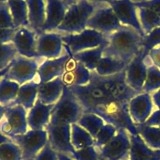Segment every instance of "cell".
Returning a JSON list of instances; mask_svg holds the SVG:
<instances>
[{
    "label": "cell",
    "instance_id": "7a4b0ae2",
    "mask_svg": "<svg viewBox=\"0 0 160 160\" xmlns=\"http://www.w3.org/2000/svg\"><path fill=\"white\" fill-rule=\"evenodd\" d=\"M103 56L123 61L128 65L142 48L143 36L131 27L122 26L109 34Z\"/></svg>",
    "mask_w": 160,
    "mask_h": 160
},
{
    "label": "cell",
    "instance_id": "d6a6232c",
    "mask_svg": "<svg viewBox=\"0 0 160 160\" xmlns=\"http://www.w3.org/2000/svg\"><path fill=\"white\" fill-rule=\"evenodd\" d=\"M81 128L85 129L95 138L102 128L106 124L102 118L94 113H84L78 122Z\"/></svg>",
    "mask_w": 160,
    "mask_h": 160
},
{
    "label": "cell",
    "instance_id": "30bf717a",
    "mask_svg": "<svg viewBox=\"0 0 160 160\" xmlns=\"http://www.w3.org/2000/svg\"><path fill=\"white\" fill-rule=\"evenodd\" d=\"M130 133L121 128L117 130L112 140L98 152L101 157L108 160H130Z\"/></svg>",
    "mask_w": 160,
    "mask_h": 160
},
{
    "label": "cell",
    "instance_id": "8992f818",
    "mask_svg": "<svg viewBox=\"0 0 160 160\" xmlns=\"http://www.w3.org/2000/svg\"><path fill=\"white\" fill-rule=\"evenodd\" d=\"M122 26L112 7L109 4H100L88 21L87 28L109 36Z\"/></svg>",
    "mask_w": 160,
    "mask_h": 160
},
{
    "label": "cell",
    "instance_id": "5bb4252c",
    "mask_svg": "<svg viewBox=\"0 0 160 160\" xmlns=\"http://www.w3.org/2000/svg\"><path fill=\"white\" fill-rule=\"evenodd\" d=\"M108 4L112 7L120 23L123 26L131 27L142 36H145L138 17V8L131 0H113Z\"/></svg>",
    "mask_w": 160,
    "mask_h": 160
},
{
    "label": "cell",
    "instance_id": "44dd1931",
    "mask_svg": "<svg viewBox=\"0 0 160 160\" xmlns=\"http://www.w3.org/2000/svg\"><path fill=\"white\" fill-rule=\"evenodd\" d=\"M54 105L43 104L37 99L34 106L28 112V128L35 131L45 130L50 123L51 112Z\"/></svg>",
    "mask_w": 160,
    "mask_h": 160
},
{
    "label": "cell",
    "instance_id": "d590c367",
    "mask_svg": "<svg viewBox=\"0 0 160 160\" xmlns=\"http://www.w3.org/2000/svg\"><path fill=\"white\" fill-rule=\"evenodd\" d=\"M0 160H23L21 149L12 142L1 144Z\"/></svg>",
    "mask_w": 160,
    "mask_h": 160
},
{
    "label": "cell",
    "instance_id": "277c9868",
    "mask_svg": "<svg viewBox=\"0 0 160 160\" xmlns=\"http://www.w3.org/2000/svg\"><path fill=\"white\" fill-rule=\"evenodd\" d=\"M98 6L88 0H80L70 6L56 31L65 34L81 33L87 28L88 21Z\"/></svg>",
    "mask_w": 160,
    "mask_h": 160
},
{
    "label": "cell",
    "instance_id": "d6986e66",
    "mask_svg": "<svg viewBox=\"0 0 160 160\" xmlns=\"http://www.w3.org/2000/svg\"><path fill=\"white\" fill-rule=\"evenodd\" d=\"M67 9L68 6L62 0H46V18L41 33L56 31L63 20Z\"/></svg>",
    "mask_w": 160,
    "mask_h": 160
},
{
    "label": "cell",
    "instance_id": "f6af8a7d",
    "mask_svg": "<svg viewBox=\"0 0 160 160\" xmlns=\"http://www.w3.org/2000/svg\"><path fill=\"white\" fill-rule=\"evenodd\" d=\"M148 57L152 63L156 67L160 69V46L153 48L148 53Z\"/></svg>",
    "mask_w": 160,
    "mask_h": 160
},
{
    "label": "cell",
    "instance_id": "836d02e7",
    "mask_svg": "<svg viewBox=\"0 0 160 160\" xmlns=\"http://www.w3.org/2000/svg\"><path fill=\"white\" fill-rule=\"evenodd\" d=\"M160 89V69L153 64L148 66L142 92L152 93Z\"/></svg>",
    "mask_w": 160,
    "mask_h": 160
},
{
    "label": "cell",
    "instance_id": "cb8c5ba5",
    "mask_svg": "<svg viewBox=\"0 0 160 160\" xmlns=\"http://www.w3.org/2000/svg\"><path fill=\"white\" fill-rule=\"evenodd\" d=\"M39 85L40 83L35 81H31L23 85H20L16 99L6 107L21 106L27 111H29L34 106L38 99Z\"/></svg>",
    "mask_w": 160,
    "mask_h": 160
},
{
    "label": "cell",
    "instance_id": "2e32d148",
    "mask_svg": "<svg viewBox=\"0 0 160 160\" xmlns=\"http://www.w3.org/2000/svg\"><path fill=\"white\" fill-rule=\"evenodd\" d=\"M70 57L71 53L67 50V52L62 54L60 57L56 59H45L39 65L38 70V82L42 84L62 77L65 73L67 62Z\"/></svg>",
    "mask_w": 160,
    "mask_h": 160
},
{
    "label": "cell",
    "instance_id": "816d5d0a",
    "mask_svg": "<svg viewBox=\"0 0 160 160\" xmlns=\"http://www.w3.org/2000/svg\"><path fill=\"white\" fill-rule=\"evenodd\" d=\"M10 65H11V63L9 64V65L8 66V67H6V68L3 69L2 70H0V79H1V78H2V77H4L5 75L6 74V73H7V72L9 71V67H10Z\"/></svg>",
    "mask_w": 160,
    "mask_h": 160
},
{
    "label": "cell",
    "instance_id": "c3c4849f",
    "mask_svg": "<svg viewBox=\"0 0 160 160\" xmlns=\"http://www.w3.org/2000/svg\"><path fill=\"white\" fill-rule=\"evenodd\" d=\"M88 1L91 2L92 3H95V4L100 5V4H108L109 2H110L111 1H113V0H88Z\"/></svg>",
    "mask_w": 160,
    "mask_h": 160
},
{
    "label": "cell",
    "instance_id": "6da1fadb",
    "mask_svg": "<svg viewBox=\"0 0 160 160\" xmlns=\"http://www.w3.org/2000/svg\"><path fill=\"white\" fill-rule=\"evenodd\" d=\"M68 88L81 103L84 113H94L117 129L124 128L130 134H138L128 106H121L112 101L107 94L91 83Z\"/></svg>",
    "mask_w": 160,
    "mask_h": 160
},
{
    "label": "cell",
    "instance_id": "7dc6e473",
    "mask_svg": "<svg viewBox=\"0 0 160 160\" xmlns=\"http://www.w3.org/2000/svg\"><path fill=\"white\" fill-rule=\"evenodd\" d=\"M12 142V140L10 139V138H9L8 136L5 135L3 134L2 133L0 132V145L3 143H7V142Z\"/></svg>",
    "mask_w": 160,
    "mask_h": 160
},
{
    "label": "cell",
    "instance_id": "ac0fdd59",
    "mask_svg": "<svg viewBox=\"0 0 160 160\" xmlns=\"http://www.w3.org/2000/svg\"><path fill=\"white\" fill-rule=\"evenodd\" d=\"M91 71L81 62H78L71 54V57L67 63L66 70L62 80L67 87L86 85L89 83Z\"/></svg>",
    "mask_w": 160,
    "mask_h": 160
},
{
    "label": "cell",
    "instance_id": "603a6c76",
    "mask_svg": "<svg viewBox=\"0 0 160 160\" xmlns=\"http://www.w3.org/2000/svg\"><path fill=\"white\" fill-rule=\"evenodd\" d=\"M130 160H160V149L150 148L139 134H130Z\"/></svg>",
    "mask_w": 160,
    "mask_h": 160
},
{
    "label": "cell",
    "instance_id": "ab89813d",
    "mask_svg": "<svg viewBox=\"0 0 160 160\" xmlns=\"http://www.w3.org/2000/svg\"><path fill=\"white\" fill-rule=\"evenodd\" d=\"M69 156L73 160H98L101 157L99 152L94 146L75 150L74 152Z\"/></svg>",
    "mask_w": 160,
    "mask_h": 160
},
{
    "label": "cell",
    "instance_id": "ee69618b",
    "mask_svg": "<svg viewBox=\"0 0 160 160\" xmlns=\"http://www.w3.org/2000/svg\"><path fill=\"white\" fill-rule=\"evenodd\" d=\"M145 124L148 126H153V127H159L160 128V109L154 111L149 118L146 120Z\"/></svg>",
    "mask_w": 160,
    "mask_h": 160
},
{
    "label": "cell",
    "instance_id": "9a60e30c",
    "mask_svg": "<svg viewBox=\"0 0 160 160\" xmlns=\"http://www.w3.org/2000/svg\"><path fill=\"white\" fill-rule=\"evenodd\" d=\"M37 37L35 31L29 28H20L16 30L11 42L17 54L29 59H38Z\"/></svg>",
    "mask_w": 160,
    "mask_h": 160
},
{
    "label": "cell",
    "instance_id": "f5cc1de1",
    "mask_svg": "<svg viewBox=\"0 0 160 160\" xmlns=\"http://www.w3.org/2000/svg\"><path fill=\"white\" fill-rule=\"evenodd\" d=\"M62 2H63L64 3H65L66 5H67V6H71V5H73V4H74V3H76V2H78V1H80V0H62Z\"/></svg>",
    "mask_w": 160,
    "mask_h": 160
},
{
    "label": "cell",
    "instance_id": "b9f144b4",
    "mask_svg": "<svg viewBox=\"0 0 160 160\" xmlns=\"http://www.w3.org/2000/svg\"><path fill=\"white\" fill-rule=\"evenodd\" d=\"M136 7H144L156 12L160 17V0H145V1L134 2Z\"/></svg>",
    "mask_w": 160,
    "mask_h": 160
},
{
    "label": "cell",
    "instance_id": "11a10c76",
    "mask_svg": "<svg viewBox=\"0 0 160 160\" xmlns=\"http://www.w3.org/2000/svg\"><path fill=\"white\" fill-rule=\"evenodd\" d=\"M98 160H108V159H105V158H103V157H100V159H98Z\"/></svg>",
    "mask_w": 160,
    "mask_h": 160
},
{
    "label": "cell",
    "instance_id": "4316f807",
    "mask_svg": "<svg viewBox=\"0 0 160 160\" xmlns=\"http://www.w3.org/2000/svg\"><path fill=\"white\" fill-rule=\"evenodd\" d=\"M105 47L106 46H101L92 49L84 50L72 56L74 59L81 62L90 71H95L100 59L102 58Z\"/></svg>",
    "mask_w": 160,
    "mask_h": 160
},
{
    "label": "cell",
    "instance_id": "52a82bcc",
    "mask_svg": "<svg viewBox=\"0 0 160 160\" xmlns=\"http://www.w3.org/2000/svg\"><path fill=\"white\" fill-rule=\"evenodd\" d=\"M10 139L21 149L23 160L34 159L48 142L46 130L30 129L25 134L12 136Z\"/></svg>",
    "mask_w": 160,
    "mask_h": 160
},
{
    "label": "cell",
    "instance_id": "7402d4cb",
    "mask_svg": "<svg viewBox=\"0 0 160 160\" xmlns=\"http://www.w3.org/2000/svg\"><path fill=\"white\" fill-rule=\"evenodd\" d=\"M65 84L62 77L40 84L38 92V100L45 105H54L60 98Z\"/></svg>",
    "mask_w": 160,
    "mask_h": 160
},
{
    "label": "cell",
    "instance_id": "3957f363",
    "mask_svg": "<svg viewBox=\"0 0 160 160\" xmlns=\"http://www.w3.org/2000/svg\"><path fill=\"white\" fill-rule=\"evenodd\" d=\"M84 112L73 92L65 86L60 98L54 105L51 112L50 124L66 125L77 123Z\"/></svg>",
    "mask_w": 160,
    "mask_h": 160
},
{
    "label": "cell",
    "instance_id": "ffe728a7",
    "mask_svg": "<svg viewBox=\"0 0 160 160\" xmlns=\"http://www.w3.org/2000/svg\"><path fill=\"white\" fill-rule=\"evenodd\" d=\"M138 94L127 83L124 70L117 73V78L109 92V96L112 101L121 106H128L130 101Z\"/></svg>",
    "mask_w": 160,
    "mask_h": 160
},
{
    "label": "cell",
    "instance_id": "5b68a950",
    "mask_svg": "<svg viewBox=\"0 0 160 160\" xmlns=\"http://www.w3.org/2000/svg\"><path fill=\"white\" fill-rule=\"evenodd\" d=\"M64 46L72 55L84 50L106 46L108 37L95 30L86 28L78 34H62Z\"/></svg>",
    "mask_w": 160,
    "mask_h": 160
},
{
    "label": "cell",
    "instance_id": "83f0119b",
    "mask_svg": "<svg viewBox=\"0 0 160 160\" xmlns=\"http://www.w3.org/2000/svg\"><path fill=\"white\" fill-rule=\"evenodd\" d=\"M127 64L110 56H103L95 71L101 76H111L124 71Z\"/></svg>",
    "mask_w": 160,
    "mask_h": 160
},
{
    "label": "cell",
    "instance_id": "8d00e7d4",
    "mask_svg": "<svg viewBox=\"0 0 160 160\" xmlns=\"http://www.w3.org/2000/svg\"><path fill=\"white\" fill-rule=\"evenodd\" d=\"M17 55L12 42L0 44V70L6 68Z\"/></svg>",
    "mask_w": 160,
    "mask_h": 160
},
{
    "label": "cell",
    "instance_id": "681fc988",
    "mask_svg": "<svg viewBox=\"0 0 160 160\" xmlns=\"http://www.w3.org/2000/svg\"><path fill=\"white\" fill-rule=\"evenodd\" d=\"M58 155V160H73L70 156H67L66 154H62V153H57Z\"/></svg>",
    "mask_w": 160,
    "mask_h": 160
},
{
    "label": "cell",
    "instance_id": "60d3db41",
    "mask_svg": "<svg viewBox=\"0 0 160 160\" xmlns=\"http://www.w3.org/2000/svg\"><path fill=\"white\" fill-rule=\"evenodd\" d=\"M34 160H58V155L48 142V144L36 155Z\"/></svg>",
    "mask_w": 160,
    "mask_h": 160
},
{
    "label": "cell",
    "instance_id": "7bdbcfd3",
    "mask_svg": "<svg viewBox=\"0 0 160 160\" xmlns=\"http://www.w3.org/2000/svg\"><path fill=\"white\" fill-rule=\"evenodd\" d=\"M17 29H2L0 28V44L11 42Z\"/></svg>",
    "mask_w": 160,
    "mask_h": 160
},
{
    "label": "cell",
    "instance_id": "ba28073f",
    "mask_svg": "<svg viewBox=\"0 0 160 160\" xmlns=\"http://www.w3.org/2000/svg\"><path fill=\"white\" fill-rule=\"evenodd\" d=\"M6 108L4 118L0 123V132L9 138L25 134L28 131L26 109L21 106Z\"/></svg>",
    "mask_w": 160,
    "mask_h": 160
},
{
    "label": "cell",
    "instance_id": "74e56055",
    "mask_svg": "<svg viewBox=\"0 0 160 160\" xmlns=\"http://www.w3.org/2000/svg\"><path fill=\"white\" fill-rule=\"evenodd\" d=\"M159 45H160V27L155 28L151 32L144 36L142 48L144 53L148 56L150 51L157 48Z\"/></svg>",
    "mask_w": 160,
    "mask_h": 160
},
{
    "label": "cell",
    "instance_id": "e575fe53",
    "mask_svg": "<svg viewBox=\"0 0 160 160\" xmlns=\"http://www.w3.org/2000/svg\"><path fill=\"white\" fill-rule=\"evenodd\" d=\"M117 130L118 129L113 125L110 123H106L98 131L96 137L94 138V141H95L94 147L98 151L101 150L106 144H108L112 140V138L117 134Z\"/></svg>",
    "mask_w": 160,
    "mask_h": 160
},
{
    "label": "cell",
    "instance_id": "db71d44e",
    "mask_svg": "<svg viewBox=\"0 0 160 160\" xmlns=\"http://www.w3.org/2000/svg\"><path fill=\"white\" fill-rule=\"evenodd\" d=\"M131 1L134 2H142L143 0H131Z\"/></svg>",
    "mask_w": 160,
    "mask_h": 160
},
{
    "label": "cell",
    "instance_id": "6f0895ef",
    "mask_svg": "<svg viewBox=\"0 0 160 160\" xmlns=\"http://www.w3.org/2000/svg\"><path fill=\"white\" fill-rule=\"evenodd\" d=\"M26 160H34V159H26Z\"/></svg>",
    "mask_w": 160,
    "mask_h": 160
},
{
    "label": "cell",
    "instance_id": "f1b7e54d",
    "mask_svg": "<svg viewBox=\"0 0 160 160\" xmlns=\"http://www.w3.org/2000/svg\"><path fill=\"white\" fill-rule=\"evenodd\" d=\"M71 144L75 150L94 146L93 137L78 123L71 124Z\"/></svg>",
    "mask_w": 160,
    "mask_h": 160
},
{
    "label": "cell",
    "instance_id": "f546056e",
    "mask_svg": "<svg viewBox=\"0 0 160 160\" xmlns=\"http://www.w3.org/2000/svg\"><path fill=\"white\" fill-rule=\"evenodd\" d=\"M138 134L152 149H160V128L148 126L145 123L135 124Z\"/></svg>",
    "mask_w": 160,
    "mask_h": 160
},
{
    "label": "cell",
    "instance_id": "9f6ffc18",
    "mask_svg": "<svg viewBox=\"0 0 160 160\" xmlns=\"http://www.w3.org/2000/svg\"><path fill=\"white\" fill-rule=\"evenodd\" d=\"M2 1H6V0H0V2H2Z\"/></svg>",
    "mask_w": 160,
    "mask_h": 160
},
{
    "label": "cell",
    "instance_id": "4dcf8cb0",
    "mask_svg": "<svg viewBox=\"0 0 160 160\" xmlns=\"http://www.w3.org/2000/svg\"><path fill=\"white\" fill-rule=\"evenodd\" d=\"M20 87L18 83L2 77L0 79V104L7 106L12 103L17 98Z\"/></svg>",
    "mask_w": 160,
    "mask_h": 160
},
{
    "label": "cell",
    "instance_id": "d4e9b609",
    "mask_svg": "<svg viewBox=\"0 0 160 160\" xmlns=\"http://www.w3.org/2000/svg\"><path fill=\"white\" fill-rule=\"evenodd\" d=\"M28 9L29 28L40 34L46 18V5L45 0H25Z\"/></svg>",
    "mask_w": 160,
    "mask_h": 160
},
{
    "label": "cell",
    "instance_id": "4fadbf2b",
    "mask_svg": "<svg viewBox=\"0 0 160 160\" xmlns=\"http://www.w3.org/2000/svg\"><path fill=\"white\" fill-rule=\"evenodd\" d=\"M45 130L48 133V143L57 153L70 156L75 149L71 144V125L48 124Z\"/></svg>",
    "mask_w": 160,
    "mask_h": 160
},
{
    "label": "cell",
    "instance_id": "1f68e13d",
    "mask_svg": "<svg viewBox=\"0 0 160 160\" xmlns=\"http://www.w3.org/2000/svg\"><path fill=\"white\" fill-rule=\"evenodd\" d=\"M138 17L145 35L151 32L155 28L160 27V17L158 14L147 8L138 7Z\"/></svg>",
    "mask_w": 160,
    "mask_h": 160
},
{
    "label": "cell",
    "instance_id": "484cf974",
    "mask_svg": "<svg viewBox=\"0 0 160 160\" xmlns=\"http://www.w3.org/2000/svg\"><path fill=\"white\" fill-rule=\"evenodd\" d=\"M16 29L29 28L28 9L25 0H7Z\"/></svg>",
    "mask_w": 160,
    "mask_h": 160
},
{
    "label": "cell",
    "instance_id": "680465c9",
    "mask_svg": "<svg viewBox=\"0 0 160 160\" xmlns=\"http://www.w3.org/2000/svg\"><path fill=\"white\" fill-rule=\"evenodd\" d=\"M143 1H145V0H143Z\"/></svg>",
    "mask_w": 160,
    "mask_h": 160
},
{
    "label": "cell",
    "instance_id": "e0dca14e",
    "mask_svg": "<svg viewBox=\"0 0 160 160\" xmlns=\"http://www.w3.org/2000/svg\"><path fill=\"white\" fill-rule=\"evenodd\" d=\"M153 103L152 95L142 92L130 101L128 105L129 113L135 124L145 123L152 113Z\"/></svg>",
    "mask_w": 160,
    "mask_h": 160
},
{
    "label": "cell",
    "instance_id": "bcb514c9",
    "mask_svg": "<svg viewBox=\"0 0 160 160\" xmlns=\"http://www.w3.org/2000/svg\"><path fill=\"white\" fill-rule=\"evenodd\" d=\"M152 101L155 106L157 107L158 109H160V89L153 92V94L152 95Z\"/></svg>",
    "mask_w": 160,
    "mask_h": 160
},
{
    "label": "cell",
    "instance_id": "9c48e42d",
    "mask_svg": "<svg viewBox=\"0 0 160 160\" xmlns=\"http://www.w3.org/2000/svg\"><path fill=\"white\" fill-rule=\"evenodd\" d=\"M38 59H29L17 55L11 62L9 71L5 77L9 81L23 85L34 81L36 75H38Z\"/></svg>",
    "mask_w": 160,
    "mask_h": 160
},
{
    "label": "cell",
    "instance_id": "7c38bea8",
    "mask_svg": "<svg viewBox=\"0 0 160 160\" xmlns=\"http://www.w3.org/2000/svg\"><path fill=\"white\" fill-rule=\"evenodd\" d=\"M62 34L57 32H42L37 37L38 59H52L62 55Z\"/></svg>",
    "mask_w": 160,
    "mask_h": 160
},
{
    "label": "cell",
    "instance_id": "f907efd6",
    "mask_svg": "<svg viewBox=\"0 0 160 160\" xmlns=\"http://www.w3.org/2000/svg\"><path fill=\"white\" fill-rule=\"evenodd\" d=\"M6 108L4 106L0 104V123H1L2 120H3L4 118V116H5V112H6Z\"/></svg>",
    "mask_w": 160,
    "mask_h": 160
},
{
    "label": "cell",
    "instance_id": "8fae6325",
    "mask_svg": "<svg viewBox=\"0 0 160 160\" xmlns=\"http://www.w3.org/2000/svg\"><path fill=\"white\" fill-rule=\"evenodd\" d=\"M149 57L144 53L142 48L137 53L125 69L127 83L134 90L142 93L147 77Z\"/></svg>",
    "mask_w": 160,
    "mask_h": 160
},
{
    "label": "cell",
    "instance_id": "f35d334b",
    "mask_svg": "<svg viewBox=\"0 0 160 160\" xmlns=\"http://www.w3.org/2000/svg\"><path fill=\"white\" fill-rule=\"evenodd\" d=\"M0 28L16 29L7 0L0 2Z\"/></svg>",
    "mask_w": 160,
    "mask_h": 160
}]
</instances>
